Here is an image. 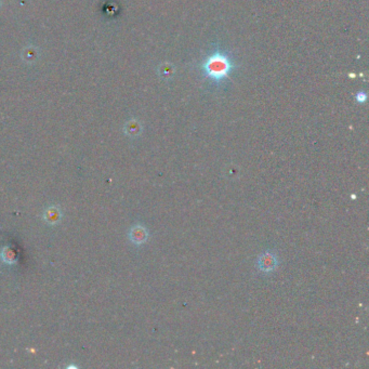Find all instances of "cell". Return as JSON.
<instances>
[{"mask_svg":"<svg viewBox=\"0 0 369 369\" xmlns=\"http://www.w3.org/2000/svg\"><path fill=\"white\" fill-rule=\"evenodd\" d=\"M230 71V61L223 54L215 53L210 56L205 63V72L207 76L214 80L223 79L224 77H226Z\"/></svg>","mask_w":369,"mask_h":369,"instance_id":"6da1fadb","label":"cell"},{"mask_svg":"<svg viewBox=\"0 0 369 369\" xmlns=\"http://www.w3.org/2000/svg\"><path fill=\"white\" fill-rule=\"evenodd\" d=\"M257 265L260 271H262L264 273H270L273 272L278 265V260L275 253H273L272 251H265L262 254H260L258 261H257Z\"/></svg>","mask_w":369,"mask_h":369,"instance_id":"7a4b0ae2","label":"cell"},{"mask_svg":"<svg viewBox=\"0 0 369 369\" xmlns=\"http://www.w3.org/2000/svg\"><path fill=\"white\" fill-rule=\"evenodd\" d=\"M129 238L133 244L142 245L149 238V231L141 224H137L131 227L129 232Z\"/></svg>","mask_w":369,"mask_h":369,"instance_id":"3957f363","label":"cell"},{"mask_svg":"<svg viewBox=\"0 0 369 369\" xmlns=\"http://www.w3.org/2000/svg\"><path fill=\"white\" fill-rule=\"evenodd\" d=\"M1 258L2 260L4 261V262L7 263H14L15 260H16V256H15V252L11 249V248L9 247H4L3 250L1 252Z\"/></svg>","mask_w":369,"mask_h":369,"instance_id":"277c9868","label":"cell"},{"mask_svg":"<svg viewBox=\"0 0 369 369\" xmlns=\"http://www.w3.org/2000/svg\"><path fill=\"white\" fill-rule=\"evenodd\" d=\"M59 217H60V212L55 208L48 209V211L46 213V218H47V221L50 222V223H54L55 221H58Z\"/></svg>","mask_w":369,"mask_h":369,"instance_id":"5b68a950","label":"cell"}]
</instances>
